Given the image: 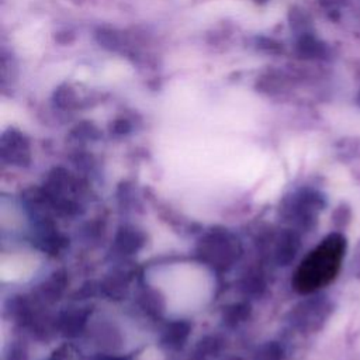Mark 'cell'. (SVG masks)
<instances>
[{
  "label": "cell",
  "mask_w": 360,
  "mask_h": 360,
  "mask_svg": "<svg viewBox=\"0 0 360 360\" xmlns=\"http://www.w3.org/2000/svg\"><path fill=\"white\" fill-rule=\"evenodd\" d=\"M343 255L345 239L340 235L328 236L301 262L294 276V287L300 292L322 288L335 278Z\"/></svg>",
  "instance_id": "obj_1"
}]
</instances>
